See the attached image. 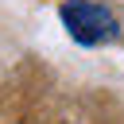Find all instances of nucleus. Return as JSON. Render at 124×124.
Here are the masks:
<instances>
[{
	"label": "nucleus",
	"mask_w": 124,
	"mask_h": 124,
	"mask_svg": "<svg viewBox=\"0 0 124 124\" xmlns=\"http://www.w3.org/2000/svg\"><path fill=\"white\" fill-rule=\"evenodd\" d=\"M66 31L74 43L81 46H97V43H112L116 39V19L105 4H93V0H66L58 8Z\"/></svg>",
	"instance_id": "f257e3e1"
}]
</instances>
